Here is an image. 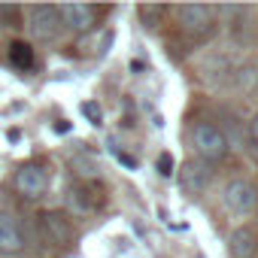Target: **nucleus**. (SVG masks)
<instances>
[{
	"label": "nucleus",
	"instance_id": "obj_6",
	"mask_svg": "<svg viewBox=\"0 0 258 258\" xmlns=\"http://www.w3.org/2000/svg\"><path fill=\"white\" fill-rule=\"evenodd\" d=\"M40 228H43L46 240L55 243V246H67V243H73V237H76V228H73L70 216L61 213V210H46V213L40 216Z\"/></svg>",
	"mask_w": 258,
	"mask_h": 258
},
{
	"label": "nucleus",
	"instance_id": "obj_8",
	"mask_svg": "<svg viewBox=\"0 0 258 258\" xmlns=\"http://www.w3.org/2000/svg\"><path fill=\"white\" fill-rule=\"evenodd\" d=\"M25 231L22 225L10 216V213H0V255L10 258V255H22L25 252Z\"/></svg>",
	"mask_w": 258,
	"mask_h": 258
},
{
	"label": "nucleus",
	"instance_id": "obj_1",
	"mask_svg": "<svg viewBox=\"0 0 258 258\" xmlns=\"http://www.w3.org/2000/svg\"><path fill=\"white\" fill-rule=\"evenodd\" d=\"M191 146H195V152H198V158L204 164L207 161H222L228 155V149H231L225 131L216 127V124H210V121H198L191 127Z\"/></svg>",
	"mask_w": 258,
	"mask_h": 258
},
{
	"label": "nucleus",
	"instance_id": "obj_9",
	"mask_svg": "<svg viewBox=\"0 0 258 258\" xmlns=\"http://www.w3.org/2000/svg\"><path fill=\"white\" fill-rule=\"evenodd\" d=\"M179 185L188 191V195H204L207 185H210V167L204 161H188L182 170H179Z\"/></svg>",
	"mask_w": 258,
	"mask_h": 258
},
{
	"label": "nucleus",
	"instance_id": "obj_7",
	"mask_svg": "<svg viewBox=\"0 0 258 258\" xmlns=\"http://www.w3.org/2000/svg\"><path fill=\"white\" fill-rule=\"evenodd\" d=\"M58 16H61V28H70L76 34L91 31L94 22H97V10L91 4H61Z\"/></svg>",
	"mask_w": 258,
	"mask_h": 258
},
{
	"label": "nucleus",
	"instance_id": "obj_10",
	"mask_svg": "<svg viewBox=\"0 0 258 258\" xmlns=\"http://www.w3.org/2000/svg\"><path fill=\"white\" fill-rule=\"evenodd\" d=\"M258 252V237L249 228H234L228 237V255L231 258H255Z\"/></svg>",
	"mask_w": 258,
	"mask_h": 258
},
{
	"label": "nucleus",
	"instance_id": "obj_11",
	"mask_svg": "<svg viewBox=\"0 0 258 258\" xmlns=\"http://www.w3.org/2000/svg\"><path fill=\"white\" fill-rule=\"evenodd\" d=\"M67 207L73 213H94L100 207V198L91 195V185H73L67 191Z\"/></svg>",
	"mask_w": 258,
	"mask_h": 258
},
{
	"label": "nucleus",
	"instance_id": "obj_5",
	"mask_svg": "<svg viewBox=\"0 0 258 258\" xmlns=\"http://www.w3.org/2000/svg\"><path fill=\"white\" fill-rule=\"evenodd\" d=\"M213 16H216V10L207 7V4H182V7H176V19H179L182 31L195 34V37H207L213 31Z\"/></svg>",
	"mask_w": 258,
	"mask_h": 258
},
{
	"label": "nucleus",
	"instance_id": "obj_4",
	"mask_svg": "<svg viewBox=\"0 0 258 258\" xmlns=\"http://www.w3.org/2000/svg\"><path fill=\"white\" fill-rule=\"evenodd\" d=\"M28 31L37 43H52L58 34H61V16H58V7H31L28 13Z\"/></svg>",
	"mask_w": 258,
	"mask_h": 258
},
{
	"label": "nucleus",
	"instance_id": "obj_2",
	"mask_svg": "<svg viewBox=\"0 0 258 258\" xmlns=\"http://www.w3.org/2000/svg\"><path fill=\"white\" fill-rule=\"evenodd\" d=\"M222 204L234 219H246L258 207V191H255V185L249 179H231L225 185V191H222Z\"/></svg>",
	"mask_w": 258,
	"mask_h": 258
},
{
	"label": "nucleus",
	"instance_id": "obj_14",
	"mask_svg": "<svg viewBox=\"0 0 258 258\" xmlns=\"http://www.w3.org/2000/svg\"><path fill=\"white\" fill-rule=\"evenodd\" d=\"M246 140H249V152L258 158V112L252 115V121H249V127H246Z\"/></svg>",
	"mask_w": 258,
	"mask_h": 258
},
{
	"label": "nucleus",
	"instance_id": "obj_3",
	"mask_svg": "<svg viewBox=\"0 0 258 258\" xmlns=\"http://www.w3.org/2000/svg\"><path fill=\"white\" fill-rule=\"evenodd\" d=\"M13 188H16L19 198L37 201V198H43L49 191V170L43 164H34V161L31 164H22L16 170V176H13Z\"/></svg>",
	"mask_w": 258,
	"mask_h": 258
},
{
	"label": "nucleus",
	"instance_id": "obj_12",
	"mask_svg": "<svg viewBox=\"0 0 258 258\" xmlns=\"http://www.w3.org/2000/svg\"><path fill=\"white\" fill-rule=\"evenodd\" d=\"M34 61H37V55H34L31 43H25V40H13V43H10V64H13V67L31 70Z\"/></svg>",
	"mask_w": 258,
	"mask_h": 258
},
{
	"label": "nucleus",
	"instance_id": "obj_15",
	"mask_svg": "<svg viewBox=\"0 0 258 258\" xmlns=\"http://www.w3.org/2000/svg\"><path fill=\"white\" fill-rule=\"evenodd\" d=\"M19 19V7H7V4H0V28H7Z\"/></svg>",
	"mask_w": 258,
	"mask_h": 258
},
{
	"label": "nucleus",
	"instance_id": "obj_17",
	"mask_svg": "<svg viewBox=\"0 0 258 258\" xmlns=\"http://www.w3.org/2000/svg\"><path fill=\"white\" fill-rule=\"evenodd\" d=\"M158 170H161L164 176H170V173H173V158H170L167 152H164V155L158 158Z\"/></svg>",
	"mask_w": 258,
	"mask_h": 258
},
{
	"label": "nucleus",
	"instance_id": "obj_16",
	"mask_svg": "<svg viewBox=\"0 0 258 258\" xmlns=\"http://www.w3.org/2000/svg\"><path fill=\"white\" fill-rule=\"evenodd\" d=\"M82 112H85V115H88V118H91L94 124H97V121L103 118V115H100V106H97V103H82Z\"/></svg>",
	"mask_w": 258,
	"mask_h": 258
},
{
	"label": "nucleus",
	"instance_id": "obj_13",
	"mask_svg": "<svg viewBox=\"0 0 258 258\" xmlns=\"http://www.w3.org/2000/svg\"><path fill=\"white\" fill-rule=\"evenodd\" d=\"M161 16H164V7H155V4L140 7V19H143V25H146V28H155Z\"/></svg>",
	"mask_w": 258,
	"mask_h": 258
}]
</instances>
